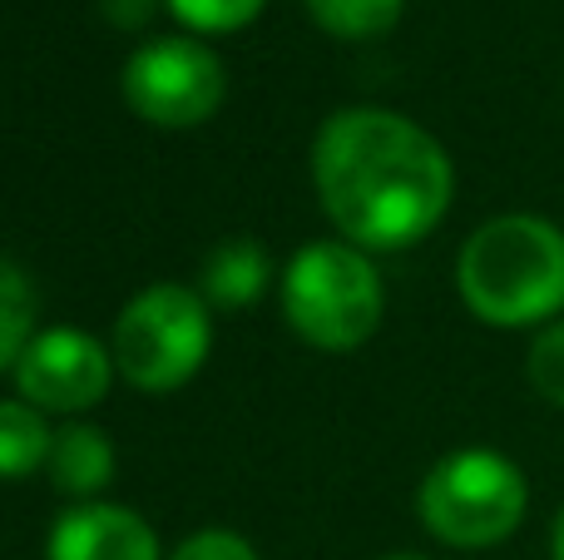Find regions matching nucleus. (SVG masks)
I'll list each match as a JSON object with an SVG mask.
<instances>
[{"instance_id":"obj_1","label":"nucleus","mask_w":564,"mask_h":560,"mask_svg":"<svg viewBox=\"0 0 564 560\" xmlns=\"http://www.w3.org/2000/svg\"><path fill=\"white\" fill-rule=\"evenodd\" d=\"M312 184L337 234L371 254L411 248L446 218L456 169L436 134L397 109H337L312 144Z\"/></svg>"},{"instance_id":"obj_2","label":"nucleus","mask_w":564,"mask_h":560,"mask_svg":"<svg viewBox=\"0 0 564 560\" xmlns=\"http://www.w3.org/2000/svg\"><path fill=\"white\" fill-rule=\"evenodd\" d=\"M460 303L486 327H545L564 317V228L540 214H500L456 258Z\"/></svg>"},{"instance_id":"obj_3","label":"nucleus","mask_w":564,"mask_h":560,"mask_svg":"<svg viewBox=\"0 0 564 560\" xmlns=\"http://www.w3.org/2000/svg\"><path fill=\"white\" fill-rule=\"evenodd\" d=\"M381 278L347 238H322L292 254L282 273V317L317 353H351L381 327Z\"/></svg>"},{"instance_id":"obj_4","label":"nucleus","mask_w":564,"mask_h":560,"mask_svg":"<svg viewBox=\"0 0 564 560\" xmlns=\"http://www.w3.org/2000/svg\"><path fill=\"white\" fill-rule=\"evenodd\" d=\"M530 511V482L506 452L460 446L441 456L416 492V516L441 546L486 551L520 531Z\"/></svg>"},{"instance_id":"obj_5","label":"nucleus","mask_w":564,"mask_h":560,"mask_svg":"<svg viewBox=\"0 0 564 560\" xmlns=\"http://www.w3.org/2000/svg\"><path fill=\"white\" fill-rule=\"evenodd\" d=\"M214 347L208 303L184 283H154L124 303L115 323V367L139 392H178Z\"/></svg>"},{"instance_id":"obj_6","label":"nucleus","mask_w":564,"mask_h":560,"mask_svg":"<svg viewBox=\"0 0 564 560\" xmlns=\"http://www.w3.org/2000/svg\"><path fill=\"white\" fill-rule=\"evenodd\" d=\"M228 95L224 60L188 35L149 40L124 65V99L139 119L159 129H194L218 115Z\"/></svg>"},{"instance_id":"obj_7","label":"nucleus","mask_w":564,"mask_h":560,"mask_svg":"<svg viewBox=\"0 0 564 560\" xmlns=\"http://www.w3.org/2000/svg\"><path fill=\"white\" fill-rule=\"evenodd\" d=\"M115 353L79 327H45L15 363V387L40 412H89L109 397Z\"/></svg>"},{"instance_id":"obj_8","label":"nucleus","mask_w":564,"mask_h":560,"mask_svg":"<svg viewBox=\"0 0 564 560\" xmlns=\"http://www.w3.org/2000/svg\"><path fill=\"white\" fill-rule=\"evenodd\" d=\"M50 560H164L154 526L115 502H85L50 531Z\"/></svg>"},{"instance_id":"obj_9","label":"nucleus","mask_w":564,"mask_h":560,"mask_svg":"<svg viewBox=\"0 0 564 560\" xmlns=\"http://www.w3.org/2000/svg\"><path fill=\"white\" fill-rule=\"evenodd\" d=\"M50 482L59 496H99L115 482V442L99 427H65L50 446Z\"/></svg>"},{"instance_id":"obj_10","label":"nucleus","mask_w":564,"mask_h":560,"mask_svg":"<svg viewBox=\"0 0 564 560\" xmlns=\"http://www.w3.org/2000/svg\"><path fill=\"white\" fill-rule=\"evenodd\" d=\"M273 258L258 238H224L204 263V298L218 308H248L263 298Z\"/></svg>"},{"instance_id":"obj_11","label":"nucleus","mask_w":564,"mask_h":560,"mask_svg":"<svg viewBox=\"0 0 564 560\" xmlns=\"http://www.w3.org/2000/svg\"><path fill=\"white\" fill-rule=\"evenodd\" d=\"M50 446H55V432L40 407H30L25 397L0 402V482H20L35 466H50Z\"/></svg>"},{"instance_id":"obj_12","label":"nucleus","mask_w":564,"mask_h":560,"mask_svg":"<svg viewBox=\"0 0 564 560\" xmlns=\"http://www.w3.org/2000/svg\"><path fill=\"white\" fill-rule=\"evenodd\" d=\"M35 317H40L35 283H30L25 268L0 254V373L15 367L20 357H25V347L40 337Z\"/></svg>"},{"instance_id":"obj_13","label":"nucleus","mask_w":564,"mask_h":560,"mask_svg":"<svg viewBox=\"0 0 564 560\" xmlns=\"http://www.w3.org/2000/svg\"><path fill=\"white\" fill-rule=\"evenodd\" d=\"M406 0H307V15L337 40H377L401 20Z\"/></svg>"},{"instance_id":"obj_14","label":"nucleus","mask_w":564,"mask_h":560,"mask_svg":"<svg viewBox=\"0 0 564 560\" xmlns=\"http://www.w3.org/2000/svg\"><path fill=\"white\" fill-rule=\"evenodd\" d=\"M525 377H530L540 402H550L564 412V317H555V323H545L535 333L530 357H525Z\"/></svg>"},{"instance_id":"obj_15","label":"nucleus","mask_w":564,"mask_h":560,"mask_svg":"<svg viewBox=\"0 0 564 560\" xmlns=\"http://www.w3.org/2000/svg\"><path fill=\"white\" fill-rule=\"evenodd\" d=\"M268 0H169L178 20L198 35H228V30H243L248 20H258Z\"/></svg>"},{"instance_id":"obj_16","label":"nucleus","mask_w":564,"mask_h":560,"mask_svg":"<svg viewBox=\"0 0 564 560\" xmlns=\"http://www.w3.org/2000/svg\"><path fill=\"white\" fill-rule=\"evenodd\" d=\"M169 560H258V551L238 531H198L178 541V551Z\"/></svg>"},{"instance_id":"obj_17","label":"nucleus","mask_w":564,"mask_h":560,"mask_svg":"<svg viewBox=\"0 0 564 560\" xmlns=\"http://www.w3.org/2000/svg\"><path fill=\"white\" fill-rule=\"evenodd\" d=\"M550 560H564V506H560L555 526H550Z\"/></svg>"},{"instance_id":"obj_18","label":"nucleus","mask_w":564,"mask_h":560,"mask_svg":"<svg viewBox=\"0 0 564 560\" xmlns=\"http://www.w3.org/2000/svg\"><path fill=\"white\" fill-rule=\"evenodd\" d=\"M387 560H426V556H387Z\"/></svg>"}]
</instances>
